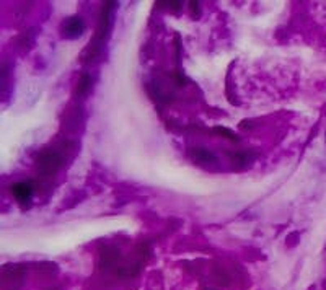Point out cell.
Segmentation results:
<instances>
[{
    "instance_id": "2",
    "label": "cell",
    "mask_w": 326,
    "mask_h": 290,
    "mask_svg": "<svg viewBox=\"0 0 326 290\" xmlns=\"http://www.w3.org/2000/svg\"><path fill=\"white\" fill-rule=\"evenodd\" d=\"M82 30H83V22L80 18H74V20H71V23L67 25V34H69V36H72V38L80 36Z\"/></svg>"
},
{
    "instance_id": "1",
    "label": "cell",
    "mask_w": 326,
    "mask_h": 290,
    "mask_svg": "<svg viewBox=\"0 0 326 290\" xmlns=\"http://www.w3.org/2000/svg\"><path fill=\"white\" fill-rule=\"evenodd\" d=\"M12 192L15 194V197L18 201L22 202H26L31 199V194H33V188L30 183H17L15 186H12Z\"/></svg>"
}]
</instances>
